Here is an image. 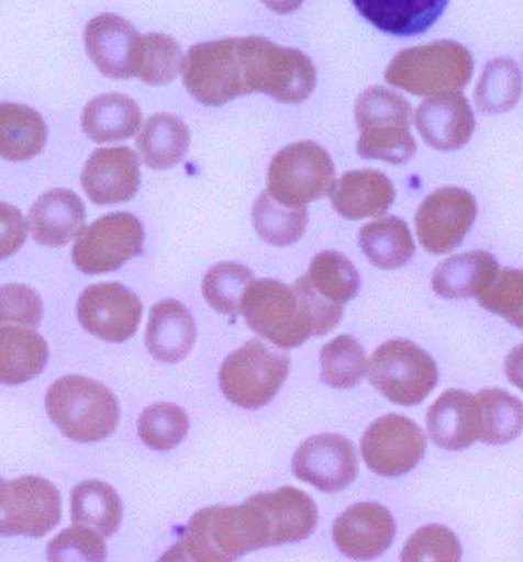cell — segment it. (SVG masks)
Instances as JSON below:
<instances>
[{
  "label": "cell",
  "instance_id": "1",
  "mask_svg": "<svg viewBox=\"0 0 523 562\" xmlns=\"http://www.w3.org/2000/svg\"><path fill=\"white\" fill-rule=\"evenodd\" d=\"M264 548H272L271 529L253 496L242 505H215L196 513L160 561L232 562Z\"/></svg>",
  "mask_w": 523,
  "mask_h": 562
},
{
  "label": "cell",
  "instance_id": "2",
  "mask_svg": "<svg viewBox=\"0 0 523 562\" xmlns=\"http://www.w3.org/2000/svg\"><path fill=\"white\" fill-rule=\"evenodd\" d=\"M246 95L262 92L281 104L308 100L318 86V70L302 50L274 44L266 37L241 38Z\"/></svg>",
  "mask_w": 523,
  "mask_h": 562
},
{
  "label": "cell",
  "instance_id": "3",
  "mask_svg": "<svg viewBox=\"0 0 523 562\" xmlns=\"http://www.w3.org/2000/svg\"><path fill=\"white\" fill-rule=\"evenodd\" d=\"M45 407L62 435L82 445L105 440L121 419L115 394L82 375L56 380L46 393Z\"/></svg>",
  "mask_w": 523,
  "mask_h": 562
},
{
  "label": "cell",
  "instance_id": "4",
  "mask_svg": "<svg viewBox=\"0 0 523 562\" xmlns=\"http://www.w3.org/2000/svg\"><path fill=\"white\" fill-rule=\"evenodd\" d=\"M357 128L360 131L356 149L364 159L393 165L411 161L418 144L411 133V102L385 87H371L357 98Z\"/></svg>",
  "mask_w": 523,
  "mask_h": 562
},
{
  "label": "cell",
  "instance_id": "5",
  "mask_svg": "<svg viewBox=\"0 0 523 562\" xmlns=\"http://www.w3.org/2000/svg\"><path fill=\"white\" fill-rule=\"evenodd\" d=\"M474 56L455 41H438L393 56L386 70L388 85L423 97L464 90L474 76Z\"/></svg>",
  "mask_w": 523,
  "mask_h": 562
},
{
  "label": "cell",
  "instance_id": "6",
  "mask_svg": "<svg viewBox=\"0 0 523 562\" xmlns=\"http://www.w3.org/2000/svg\"><path fill=\"white\" fill-rule=\"evenodd\" d=\"M242 313L248 328L279 349L298 348L314 337L312 316L293 286L255 280L247 288Z\"/></svg>",
  "mask_w": 523,
  "mask_h": 562
},
{
  "label": "cell",
  "instance_id": "7",
  "mask_svg": "<svg viewBox=\"0 0 523 562\" xmlns=\"http://www.w3.org/2000/svg\"><path fill=\"white\" fill-rule=\"evenodd\" d=\"M291 359L260 339L248 340L227 355L220 369V386L225 398L245 409L269 404L282 389Z\"/></svg>",
  "mask_w": 523,
  "mask_h": 562
},
{
  "label": "cell",
  "instance_id": "8",
  "mask_svg": "<svg viewBox=\"0 0 523 562\" xmlns=\"http://www.w3.org/2000/svg\"><path fill=\"white\" fill-rule=\"evenodd\" d=\"M369 381L393 404L414 406L427 398L438 383L432 356L416 344L393 339L376 349L370 359Z\"/></svg>",
  "mask_w": 523,
  "mask_h": 562
},
{
  "label": "cell",
  "instance_id": "9",
  "mask_svg": "<svg viewBox=\"0 0 523 562\" xmlns=\"http://www.w3.org/2000/svg\"><path fill=\"white\" fill-rule=\"evenodd\" d=\"M267 179L272 198L291 207H305L331 193L335 167L333 158L318 143L299 142L272 158Z\"/></svg>",
  "mask_w": 523,
  "mask_h": 562
},
{
  "label": "cell",
  "instance_id": "10",
  "mask_svg": "<svg viewBox=\"0 0 523 562\" xmlns=\"http://www.w3.org/2000/svg\"><path fill=\"white\" fill-rule=\"evenodd\" d=\"M183 85L197 101L221 106L246 95L241 38L209 41L191 46L183 60Z\"/></svg>",
  "mask_w": 523,
  "mask_h": 562
},
{
  "label": "cell",
  "instance_id": "11",
  "mask_svg": "<svg viewBox=\"0 0 523 562\" xmlns=\"http://www.w3.org/2000/svg\"><path fill=\"white\" fill-rule=\"evenodd\" d=\"M144 235L143 224L131 213L103 215L81 232L71 257L85 274H108L142 255Z\"/></svg>",
  "mask_w": 523,
  "mask_h": 562
},
{
  "label": "cell",
  "instance_id": "12",
  "mask_svg": "<svg viewBox=\"0 0 523 562\" xmlns=\"http://www.w3.org/2000/svg\"><path fill=\"white\" fill-rule=\"evenodd\" d=\"M59 490L40 476L2 481L0 487V532L44 538L59 525Z\"/></svg>",
  "mask_w": 523,
  "mask_h": 562
},
{
  "label": "cell",
  "instance_id": "13",
  "mask_svg": "<svg viewBox=\"0 0 523 562\" xmlns=\"http://www.w3.org/2000/svg\"><path fill=\"white\" fill-rule=\"evenodd\" d=\"M427 438L409 417L386 415L372 422L361 438V456L371 472L382 477H400L422 461Z\"/></svg>",
  "mask_w": 523,
  "mask_h": 562
},
{
  "label": "cell",
  "instance_id": "14",
  "mask_svg": "<svg viewBox=\"0 0 523 562\" xmlns=\"http://www.w3.org/2000/svg\"><path fill=\"white\" fill-rule=\"evenodd\" d=\"M476 215L478 203L468 190L439 189L424 199L414 216L419 241L432 255H448L463 244Z\"/></svg>",
  "mask_w": 523,
  "mask_h": 562
},
{
  "label": "cell",
  "instance_id": "15",
  "mask_svg": "<svg viewBox=\"0 0 523 562\" xmlns=\"http://www.w3.org/2000/svg\"><path fill=\"white\" fill-rule=\"evenodd\" d=\"M143 304L121 283H97L82 291L77 317L86 331L111 344H122L137 333Z\"/></svg>",
  "mask_w": 523,
  "mask_h": 562
},
{
  "label": "cell",
  "instance_id": "16",
  "mask_svg": "<svg viewBox=\"0 0 523 562\" xmlns=\"http://www.w3.org/2000/svg\"><path fill=\"white\" fill-rule=\"evenodd\" d=\"M292 469L299 481L324 493L342 492L359 472L354 445L338 435L308 438L294 452Z\"/></svg>",
  "mask_w": 523,
  "mask_h": 562
},
{
  "label": "cell",
  "instance_id": "17",
  "mask_svg": "<svg viewBox=\"0 0 523 562\" xmlns=\"http://www.w3.org/2000/svg\"><path fill=\"white\" fill-rule=\"evenodd\" d=\"M397 525L392 514L382 505H352L333 526L336 548L348 559L375 560L385 554L396 538Z\"/></svg>",
  "mask_w": 523,
  "mask_h": 562
},
{
  "label": "cell",
  "instance_id": "18",
  "mask_svg": "<svg viewBox=\"0 0 523 562\" xmlns=\"http://www.w3.org/2000/svg\"><path fill=\"white\" fill-rule=\"evenodd\" d=\"M140 162L127 147L97 148L81 170V186L97 205L127 203L140 188Z\"/></svg>",
  "mask_w": 523,
  "mask_h": 562
},
{
  "label": "cell",
  "instance_id": "19",
  "mask_svg": "<svg viewBox=\"0 0 523 562\" xmlns=\"http://www.w3.org/2000/svg\"><path fill=\"white\" fill-rule=\"evenodd\" d=\"M142 35L126 19L103 13L88 22L85 31L87 55L102 75L126 80L134 76V64Z\"/></svg>",
  "mask_w": 523,
  "mask_h": 562
},
{
  "label": "cell",
  "instance_id": "20",
  "mask_svg": "<svg viewBox=\"0 0 523 562\" xmlns=\"http://www.w3.org/2000/svg\"><path fill=\"white\" fill-rule=\"evenodd\" d=\"M414 123L423 142L438 151H457L470 142L475 132L472 108L459 92L426 98L418 106Z\"/></svg>",
  "mask_w": 523,
  "mask_h": 562
},
{
  "label": "cell",
  "instance_id": "21",
  "mask_svg": "<svg viewBox=\"0 0 523 562\" xmlns=\"http://www.w3.org/2000/svg\"><path fill=\"white\" fill-rule=\"evenodd\" d=\"M86 224V207L69 189H54L40 195L29 214L31 235L48 247L69 245Z\"/></svg>",
  "mask_w": 523,
  "mask_h": 562
},
{
  "label": "cell",
  "instance_id": "22",
  "mask_svg": "<svg viewBox=\"0 0 523 562\" xmlns=\"http://www.w3.org/2000/svg\"><path fill=\"white\" fill-rule=\"evenodd\" d=\"M427 430L443 450L463 451L472 446L479 438L476 395L463 390L445 391L429 409Z\"/></svg>",
  "mask_w": 523,
  "mask_h": 562
},
{
  "label": "cell",
  "instance_id": "23",
  "mask_svg": "<svg viewBox=\"0 0 523 562\" xmlns=\"http://www.w3.org/2000/svg\"><path fill=\"white\" fill-rule=\"evenodd\" d=\"M330 195L336 213L359 221L387 213L396 200V188L380 170H352L335 182Z\"/></svg>",
  "mask_w": 523,
  "mask_h": 562
},
{
  "label": "cell",
  "instance_id": "24",
  "mask_svg": "<svg viewBox=\"0 0 523 562\" xmlns=\"http://www.w3.org/2000/svg\"><path fill=\"white\" fill-rule=\"evenodd\" d=\"M371 25L396 37H413L432 29L449 0H352Z\"/></svg>",
  "mask_w": 523,
  "mask_h": 562
},
{
  "label": "cell",
  "instance_id": "25",
  "mask_svg": "<svg viewBox=\"0 0 523 562\" xmlns=\"http://www.w3.org/2000/svg\"><path fill=\"white\" fill-rule=\"evenodd\" d=\"M194 344V319L183 303L168 299L154 304L146 329V345L154 359L178 363Z\"/></svg>",
  "mask_w": 523,
  "mask_h": 562
},
{
  "label": "cell",
  "instance_id": "26",
  "mask_svg": "<svg viewBox=\"0 0 523 562\" xmlns=\"http://www.w3.org/2000/svg\"><path fill=\"white\" fill-rule=\"evenodd\" d=\"M260 498L271 526L272 546L299 543L318 528V505L302 490L281 487L260 493Z\"/></svg>",
  "mask_w": 523,
  "mask_h": 562
},
{
  "label": "cell",
  "instance_id": "27",
  "mask_svg": "<svg viewBox=\"0 0 523 562\" xmlns=\"http://www.w3.org/2000/svg\"><path fill=\"white\" fill-rule=\"evenodd\" d=\"M499 271V262L489 251L463 252L439 262L433 272V291L449 301L478 297L493 282Z\"/></svg>",
  "mask_w": 523,
  "mask_h": 562
},
{
  "label": "cell",
  "instance_id": "28",
  "mask_svg": "<svg viewBox=\"0 0 523 562\" xmlns=\"http://www.w3.org/2000/svg\"><path fill=\"white\" fill-rule=\"evenodd\" d=\"M49 348L34 328L2 326L0 329V378L20 385L37 378L48 364Z\"/></svg>",
  "mask_w": 523,
  "mask_h": 562
},
{
  "label": "cell",
  "instance_id": "29",
  "mask_svg": "<svg viewBox=\"0 0 523 562\" xmlns=\"http://www.w3.org/2000/svg\"><path fill=\"white\" fill-rule=\"evenodd\" d=\"M142 121L136 101L118 92L92 98L81 113L82 131L100 144L127 140L137 133Z\"/></svg>",
  "mask_w": 523,
  "mask_h": 562
},
{
  "label": "cell",
  "instance_id": "30",
  "mask_svg": "<svg viewBox=\"0 0 523 562\" xmlns=\"http://www.w3.org/2000/svg\"><path fill=\"white\" fill-rule=\"evenodd\" d=\"M48 127L40 112L27 105L3 102L0 108V153L8 161L20 162L43 151Z\"/></svg>",
  "mask_w": 523,
  "mask_h": 562
},
{
  "label": "cell",
  "instance_id": "31",
  "mask_svg": "<svg viewBox=\"0 0 523 562\" xmlns=\"http://www.w3.org/2000/svg\"><path fill=\"white\" fill-rule=\"evenodd\" d=\"M136 144L140 156L147 167L170 169L185 158L190 144V133L182 119L158 113L144 123Z\"/></svg>",
  "mask_w": 523,
  "mask_h": 562
},
{
  "label": "cell",
  "instance_id": "32",
  "mask_svg": "<svg viewBox=\"0 0 523 562\" xmlns=\"http://www.w3.org/2000/svg\"><path fill=\"white\" fill-rule=\"evenodd\" d=\"M71 522L87 526L102 538L110 539L122 522V502L110 484L87 481L77 484L70 494Z\"/></svg>",
  "mask_w": 523,
  "mask_h": 562
},
{
  "label": "cell",
  "instance_id": "33",
  "mask_svg": "<svg viewBox=\"0 0 523 562\" xmlns=\"http://www.w3.org/2000/svg\"><path fill=\"white\" fill-rule=\"evenodd\" d=\"M359 245L371 265L381 270L405 266L416 250L411 229L397 216H385L361 226Z\"/></svg>",
  "mask_w": 523,
  "mask_h": 562
},
{
  "label": "cell",
  "instance_id": "34",
  "mask_svg": "<svg viewBox=\"0 0 523 562\" xmlns=\"http://www.w3.org/2000/svg\"><path fill=\"white\" fill-rule=\"evenodd\" d=\"M479 405L480 442L507 445L523 430V404L516 396L500 389L481 390L476 394Z\"/></svg>",
  "mask_w": 523,
  "mask_h": 562
},
{
  "label": "cell",
  "instance_id": "35",
  "mask_svg": "<svg viewBox=\"0 0 523 562\" xmlns=\"http://www.w3.org/2000/svg\"><path fill=\"white\" fill-rule=\"evenodd\" d=\"M252 221L258 236L266 244L285 247L302 239L308 228L309 214L308 209L283 204L266 190L253 205Z\"/></svg>",
  "mask_w": 523,
  "mask_h": 562
},
{
  "label": "cell",
  "instance_id": "36",
  "mask_svg": "<svg viewBox=\"0 0 523 562\" xmlns=\"http://www.w3.org/2000/svg\"><path fill=\"white\" fill-rule=\"evenodd\" d=\"M522 94V71L512 59L497 58L486 65L475 89L478 110L487 115L509 112Z\"/></svg>",
  "mask_w": 523,
  "mask_h": 562
},
{
  "label": "cell",
  "instance_id": "37",
  "mask_svg": "<svg viewBox=\"0 0 523 562\" xmlns=\"http://www.w3.org/2000/svg\"><path fill=\"white\" fill-rule=\"evenodd\" d=\"M310 285L327 301L345 306L360 291V276L348 257L338 251H323L310 262Z\"/></svg>",
  "mask_w": 523,
  "mask_h": 562
},
{
  "label": "cell",
  "instance_id": "38",
  "mask_svg": "<svg viewBox=\"0 0 523 562\" xmlns=\"http://www.w3.org/2000/svg\"><path fill=\"white\" fill-rule=\"evenodd\" d=\"M182 64V48L173 37L149 33L140 38L134 76L147 86H167L179 75Z\"/></svg>",
  "mask_w": 523,
  "mask_h": 562
},
{
  "label": "cell",
  "instance_id": "39",
  "mask_svg": "<svg viewBox=\"0 0 523 562\" xmlns=\"http://www.w3.org/2000/svg\"><path fill=\"white\" fill-rule=\"evenodd\" d=\"M321 379L333 389H354L367 373L364 348L350 335H340L321 350Z\"/></svg>",
  "mask_w": 523,
  "mask_h": 562
},
{
  "label": "cell",
  "instance_id": "40",
  "mask_svg": "<svg viewBox=\"0 0 523 562\" xmlns=\"http://www.w3.org/2000/svg\"><path fill=\"white\" fill-rule=\"evenodd\" d=\"M255 276L237 262H219L211 267L203 280V295L214 311L235 318L242 313L243 297Z\"/></svg>",
  "mask_w": 523,
  "mask_h": 562
},
{
  "label": "cell",
  "instance_id": "41",
  "mask_svg": "<svg viewBox=\"0 0 523 562\" xmlns=\"http://www.w3.org/2000/svg\"><path fill=\"white\" fill-rule=\"evenodd\" d=\"M189 417L182 407L159 402L146 407L140 415V440L153 451H169L188 436Z\"/></svg>",
  "mask_w": 523,
  "mask_h": 562
},
{
  "label": "cell",
  "instance_id": "42",
  "mask_svg": "<svg viewBox=\"0 0 523 562\" xmlns=\"http://www.w3.org/2000/svg\"><path fill=\"white\" fill-rule=\"evenodd\" d=\"M481 307L523 331V270L504 268L478 297Z\"/></svg>",
  "mask_w": 523,
  "mask_h": 562
},
{
  "label": "cell",
  "instance_id": "43",
  "mask_svg": "<svg viewBox=\"0 0 523 562\" xmlns=\"http://www.w3.org/2000/svg\"><path fill=\"white\" fill-rule=\"evenodd\" d=\"M463 555L454 532L442 525H427L409 538L402 551L403 562H458Z\"/></svg>",
  "mask_w": 523,
  "mask_h": 562
},
{
  "label": "cell",
  "instance_id": "44",
  "mask_svg": "<svg viewBox=\"0 0 523 562\" xmlns=\"http://www.w3.org/2000/svg\"><path fill=\"white\" fill-rule=\"evenodd\" d=\"M48 560L52 562L107 560V544L96 530L76 525L64 530L48 544Z\"/></svg>",
  "mask_w": 523,
  "mask_h": 562
},
{
  "label": "cell",
  "instance_id": "45",
  "mask_svg": "<svg viewBox=\"0 0 523 562\" xmlns=\"http://www.w3.org/2000/svg\"><path fill=\"white\" fill-rule=\"evenodd\" d=\"M41 319L43 303L33 289L18 283L2 288V326L38 328Z\"/></svg>",
  "mask_w": 523,
  "mask_h": 562
},
{
  "label": "cell",
  "instance_id": "46",
  "mask_svg": "<svg viewBox=\"0 0 523 562\" xmlns=\"http://www.w3.org/2000/svg\"><path fill=\"white\" fill-rule=\"evenodd\" d=\"M27 236V225L19 210L2 203V259L18 251Z\"/></svg>",
  "mask_w": 523,
  "mask_h": 562
},
{
  "label": "cell",
  "instance_id": "47",
  "mask_svg": "<svg viewBox=\"0 0 523 562\" xmlns=\"http://www.w3.org/2000/svg\"><path fill=\"white\" fill-rule=\"evenodd\" d=\"M505 374L512 385L523 391V344L518 345L507 356Z\"/></svg>",
  "mask_w": 523,
  "mask_h": 562
},
{
  "label": "cell",
  "instance_id": "48",
  "mask_svg": "<svg viewBox=\"0 0 523 562\" xmlns=\"http://www.w3.org/2000/svg\"><path fill=\"white\" fill-rule=\"evenodd\" d=\"M262 2L272 12L289 14L302 7L304 0H262Z\"/></svg>",
  "mask_w": 523,
  "mask_h": 562
}]
</instances>
